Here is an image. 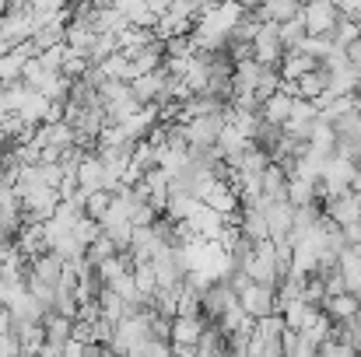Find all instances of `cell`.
I'll return each instance as SVG.
<instances>
[{
	"label": "cell",
	"instance_id": "obj_23",
	"mask_svg": "<svg viewBox=\"0 0 361 357\" xmlns=\"http://www.w3.org/2000/svg\"><path fill=\"white\" fill-rule=\"evenodd\" d=\"M176 315H200V291L190 280L176 287Z\"/></svg>",
	"mask_w": 361,
	"mask_h": 357
},
{
	"label": "cell",
	"instance_id": "obj_1",
	"mask_svg": "<svg viewBox=\"0 0 361 357\" xmlns=\"http://www.w3.org/2000/svg\"><path fill=\"white\" fill-rule=\"evenodd\" d=\"M341 7L334 0H309L302 4V21H305V35H330V28L337 25Z\"/></svg>",
	"mask_w": 361,
	"mask_h": 357
},
{
	"label": "cell",
	"instance_id": "obj_44",
	"mask_svg": "<svg viewBox=\"0 0 361 357\" xmlns=\"http://www.w3.org/2000/svg\"><path fill=\"white\" fill-rule=\"evenodd\" d=\"M312 354H316V344L309 337H298V354L295 357H312Z\"/></svg>",
	"mask_w": 361,
	"mask_h": 357
},
{
	"label": "cell",
	"instance_id": "obj_5",
	"mask_svg": "<svg viewBox=\"0 0 361 357\" xmlns=\"http://www.w3.org/2000/svg\"><path fill=\"white\" fill-rule=\"evenodd\" d=\"M32 32H35V18H32L28 7H21V11H4V14H0V39H4L7 46H18V42L32 39Z\"/></svg>",
	"mask_w": 361,
	"mask_h": 357
},
{
	"label": "cell",
	"instance_id": "obj_27",
	"mask_svg": "<svg viewBox=\"0 0 361 357\" xmlns=\"http://www.w3.org/2000/svg\"><path fill=\"white\" fill-rule=\"evenodd\" d=\"M298 333H302V337H309V340H312V344L319 347V344H323V340H326V337L334 333V319H330V315H326V312L319 308V312H316V315H312V319H309V322H305V326L298 330Z\"/></svg>",
	"mask_w": 361,
	"mask_h": 357
},
{
	"label": "cell",
	"instance_id": "obj_19",
	"mask_svg": "<svg viewBox=\"0 0 361 357\" xmlns=\"http://www.w3.org/2000/svg\"><path fill=\"white\" fill-rule=\"evenodd\" d=\"M95 67H99V70L106 74V81H126V84L133 81V70H130V60L123 56L120 49H116V53H109V56H106L102 63H95Z\"/></svg>",
	"mask_w": 361,
	"mask_h": 357
},
{
	"label": "cell",
	"instance_id": "obj_42",
	"mask_svg": "<svg viewBox=\"0 0 361 357\" xmlns=\"http://www.w3.org/2000/svg\"><path fill=\"white\" fill-rule=\"evenodd\" d=\"M11 354H21V344H18L14 330H4L0 333V357H11Z\"/></svg>",
	"mask_w": 361,
	"mask_h": 357
},
{
	"label": "cell",
	"instance_id": "obj_7",
	"mask_svg": "<svg viewBox=\"0 0 361 357\" xmlns=\"http://www.w3.org/2000/svg\"><path fill=\"white\" fill-rule=\"evenodd\" d=\"M161 88H165V70H147V74H137L130 81V95L140 102V106H154L161 99Z\"/></svg>",
	"mask_w": 361,
	"mask_h": 357
},
{
	"label": "cell",
	"instance_id": "obj_29",
	"mask_svg": "<svg viewBox=\"0 0 361 357\" xmlns=\"http://www.w3.org/2000/svg\"><path fill=\"white\" fill-rule=\"evenodd\" d=\"M120 42H116V32H95V42L88 49V63H102L109 53H116Z\"/></svg>",
	"mask_w": 361,
	"mask_h": 357
},
{
	"label": "cell",
	"instance_id": "obj_15",
	"mask_svg": "<svg viewBox=\"0 0 361 357\" xmlns=\"http://www.w3.org/2000/svg\"><path fill=\"white\" fill-rule=\"evenodd\" d=\"M49 249H53V252H56V256H60L67 266H81V263H85V249H88V245L74 235V232H63V235L56 238Z\"/></svg>",
	"mask_w": 361,
	"mask_h": 357
},
{
	"label": "cell",
	"instance_id": "obj_9",
	"mask_svg": "<svg viewBox=\"0 0 361 357\" xmlns=\"http://www.w3.org/2000/svg\"><path fill=\"white\" fill-rule=\"evenodd\" d=\"M102 179H106V165H102V158L95 151H88L78 161V186L85 193H92V189H102Z\"/></svg>",
	"mask_w": 361,
	"mask_h": 357
},
{
	"label": "cell",
	"instance_id": "obj_28",
	"mask_svg": "<svg viewBox=\"0 0 361 357\" xmlns=\"http://www.w3.org/2000/svg\"><path fill=\"white\" fill-rule=\"evenodd\" d=\"M46 102H49L46 95H39V92H28V95H25V102H21L14 113L25 119V123H42V116H46Z\"/></svg>",
	"mask_w": 361,
	"mask_h": 357
},
{
	"label": "cell",
	"instance_id": "obj_35",
	"mask_svg": "<svg viewBox=\"0 0 361 357\" xmlns=\"http://www.w3.org/2000/svg\"><path fill=\"white\" fill-rule=\"evenodd\" d=\"M295 49H298V53H309V56H316V60H323V56L334 49V42H330V35H305Z\"/></svg>",
	"mask_w": 361,
	"mask_h": 357
},
{
	"label": "cell",
	"instance_id": "obj_37",
	"mask_svg": "<svg viewBox=\"0 0 361 357\" xmlns=\"http://www.w3.org/2000/svg\"><path fill=\"white\" fill-rule=\"evenodd\" d=\"M67 4H71V0H28V11H32V18H35V25H39V21L60 14Z\"/></svg>",
	"mask_w": 361,
	"mask_h": 357
},
{
	"label": "cell",
	"instance_id": "obj_25",
	"mask_svg": "<svg viewBox=\"0 0 361 357\" xmlns=\"http://www.w3.org/2000/svg\"><path fill=\"white\" fill-rule=\"evenodd\" d=\"M355 39H358V21H355L351 14H341L337 25L330 28V42H334L337 49H348Z\"/></svg>",
	"mask_w": 361,
	"mask_h": 357
},
{
	"label": "cell",
	"instance_id": "obj_41",
	"mask_svg": "<svg viewBox=\"0 0 361 357\" xmlns=\"http://www.w3.org/2000/svg\"><path fill=\"white\" fill-rule=\"evenodd\" d=\"M298 330H291V326H284L281 330V357H295L298 354Z\"/></svg>",
	"mask_w": 361,
	"mask_h": 357
},
{
	"label": "cell",
	"instance_id": "obj_30",
	"mask_svg": "<svg viewBox=\"0 0 361 357\" xmlns=\"http://www.w3.org/2000/svg\"><path fill=\"white\" fill-rule=\"evenodd\" d=\"M130 165H137L140 172L154 168V165H158V147H154V144H147L144 137H140V140H133V151H130Z\"/></svg>",
	"mask_w": 361,
	"mask_h": 357
},
{
	"label": "cell",
	"instance_id": "obj_12",
	"mask_svg": "<svg viewBox=\"0 0 361 357\" xmlns=\"http://www.w3.org/2000/svg\"><path fill=\"white\" fill-rule=\"evenodd\" d=\"M259 186H263V200H288V175L281 172L277 161H267V168L259 172Z\"/></svg>",
	"mask_w": 361,
	"mask_h": 357
},
{
	"label": "cell",
	"instance_id": "obj_16",
	"mask_svg": "<svg viewBox=\"0 0 361 357\" xmlns=\"http://www.w3.org/2000/svg\"><path fill=\"white\" fill-rule=\"evenodd\" d=\"M291 113V95H284V92H274L270 99H263L259 102V119H267V123H284Z\"/></svg>",
	"mask_w": 361,
	"mask_h": 357
},
{
	"label": "cell",
	"instance_id": "obj_18",
	"mask_svg": "<svg viewBox=\"0 0 361 357\" xmlns=\"http://www.w3.org/2000/svg\"><path fill=\"white\" fill-rule=\"evenodd\" d=\"M316 312H319V308H316V305H309L302 294H298V298H291V301L281 308V315H284V322H288L291 330H302V326H305Z\"/></svg>",
	"mask_w": 361,
	"mask_h": 357
},
{
	"label": "cell",
	"instance_id": "obj_34",
	"mask_svg": "<svg viewBox=\"0 0 361 357\" xmlns=\"http://www.w3.org/2000/svg\"><path fill=\"white\" fill-rule=\"evenodd\" d=\"M277 84H281V74H277V67H263V70H259V81H256V88H252L256 102L270 99V95L277 92Z\"/></svg>",
	"mask_w": 361,
	"mask_h": 357
},
{
	"label": "cell",
	"instance_id": "obj_20",
	"mask_svg": "<svg viewBox=\"0 0 361 357\" xmlns=\"http://www.w3.org/2000/svg\"><path fill=\"white\" fill-rule=\"evenodd\" d=\"M259 70H263V63H256L252 56H249V60H239L235 70H232V84H235V92H252L256 81H259Z\"/></svg>",
	"mask_w": 361,
	"mask_h": 357
},
{
	"label": "cell",
	"instance_id": "obj_11",
	"mask_svg": "<svg viewBox=\"0 0 361 357\" xmlns=\"http://www.w3.org/2000/svg\"><path fill=\"white\" fill-rule=\"evenodd\" d=\"M252 14L259 21H288V18L302 14V0H259L252 7Z\"/></svg>",
	"mask_w": 361,
	"mask_h": 357
},
{
	"label": "cell",
	"instance_id": "obj_45",
	"mask_svg": "<svg viewBox=\"0 0 361 357\" xmlns=\"http://www.w3.org/2000/svg\"><path fill=\"white\" fill-rule=\"evenodd\" d=\"M144 4H147V11H151L154 18H158V14H165V11L172 7V0H144Z\"/></svg>",
	"mask_w": 361,
	"mask_h": 357
},
{
	"label": "cell",
	"instance_id": "obj_6",
	"mask_svg": "<svg viewBox=\"0 0 361 357\" xmlns=\"http://www.w3.org/2000/svg\"><path fill=\"white\" fill-rule=\"evenodd\" d=\"M259 207H263V214H267L270 238L291 235V225H295V207H291L288 200H263V196H259Z\"/></svg>",
	"mask_w": 361,
	"mask_h": 357
},
{
	"label": "cell",
	"instance_id": "obj_3",
	"mask_svg": "<svg viewBox=\"0 0 361 357\" xmlns=\"http://www.w3.org/2000/svg\"><path fill=\"white\" fill-rule=\"evenodd\" d=\"M239 305L245 308V315L259 319V315H267V312H277V291H274L270 284L249 280V284L239 291Z\"/></svg>",
	"mask_w": 361,
	"mask_h": 357
},
{
	"label": "cell",
	"instance_id": "obj_8",
	"mask_svg": "<svg viewBox=\"0 0 361 357\" xmlns=\"http://www.w3.org/2000/svg\"><path fill=\"white\" fill-rule=\"evenodd\" d=\"M361 88V67L355 63H344V67H334L326 70V92L330 95H351Z\"/></svg>",
	"mask_w": 361,
	"mask_h": 357
},
{
	"label": "cell",
	"instance_id": "obj_13",
	"mask_svg": "<svg viewBox=\"0 0 361 357\" xmlns=\"http://www.w3.org/2000/svg\"><path fill=\"white\" fill-rule=\"evenodd\" d=\"M242 235L252 238V242H259V238H270V228H267V214H263V207L259 203H242Z\"/></svg>",
	"mask_w": 361,
	"mask_h": 357
},
{
	"label": "cell",
	"instance_id": "obj_14",
	"mask_svg": "<svg viewBox=\"0 0 361 357\" xmlns=\"http://www.w3.org/2000/svg\"><path fill=\"white\" fill-rule=\"evenodd\" d=\"M204 315H172V344H193L197 347V337L204 330Z\"/></svg>",
	"mask_w": 361,
	"mask_h": 357
},
{
	"label": "cell",
	"instance_id": "obj_17",
	"mask_svg": "<svg viewBox=\"0 0 361 357\" xmlns=\"http://www.w3.org/2000/svg\"><path fill=\"white\" fill-rule=\"evenodd\" d=\"M323 312H326L330 319H348V315H355V312H358V294H351V291L326 294V301H323Z\"/></svg>",
	"mask_w": 361,
	"mask_h": 357
},
{
	"label": "cell",
	"instance_id": "obj_31",
	"mask_svg": "<svg viewBox=\"0 0 361 357\" xmlns=\"http://www.w3.org/2000/svg\"><path fill=\"white\" fill-rule=\"evenodd\" d=\"M309 200H316V193H312V179H305V175H291V179H288V203H291V207H302V203H309Z\"/></svg>",
	"mask_w": 361,
	"mask_h": 357
},
{
	"label": "cell",
	"instance_id": "obj_4",
	"mask_svg": "<svg viewBox=\"0 0 361 357\" xmlns=\"http://www.w3.org/2000/svg\"><path fill=\"white\" fill-rule=\"evenodd\" d=\"M183 123H186L190 147H211V144H218V133H221V126H225V109H221V113H207V116L183 119Z\"/></svg>",
	"mask_w": 361,
	"mask_h": 357
},
{
	"label": "cell",
	"instance_id": "obj_2",
	"mask_svg": "<svg viewBox=\"0 0 361 357\" xmlns=\"http://www.w3.org/2000/svg\"><path fill=\"white\" fill-rule=\"evenodd\" d=\"M284 56V46L277 39V21H263L259 32L252 35V60L263 67H277Z\"/></svg>",
	"mask_w": 361,
	"mask_h": 357
},
{
	"label": "cell",
	"instance_id": "obj_26",
	"mask_svg": "<svg viewBox=\"0 0 361 357\" xmlns=\"http://www.w3.org/2000/svg\"><path fill=\"white\" fill-rule=\"evenodd\" d=\"M133 284H137V291H140V298L147 305V298L158 291V277H154V263L151 259L147 263H133Z\"/></svg>",
	"mask_w": 361,
	"mask_h": 357
},
{
	"label": "cell",
	"instance_id": "obj_40",
	"mask_svg": "<svg viewBox=\"0 0 361 357\" xmlns=\"http://www.w3.org/2000/svg\"><path fill=\"white\" fill-rule=\"evenodd\" d=\"M71 232H74V235H78L81 242H85V245H88V242H95V238H99L102 225H99V218H88V214H85V218H81V221H78V225H74Z\"/></svg>",
	"mask_w": 361,
	"mask_h": 357
},
{
	"label": "cell",
	"instance_id": "obj_33",
	"mask_svg": "<svg viewBox=\"0 0 361 357\" xmlns=\"http://www.w3.org/2000/svg\"><path fill=\"white\" fill-rule=\"evenodd\" d=\"M302 298H305L309 305L323 308V301H326V284H323L319 273H305V280H302Z\"/></svg>",
	"mask_w": 361,
	"mask_h": 357
},
{
	"label": "cell",
	"instance_id": "obj_32",
	"mask_svg": "<svg viewBox=\"0 0 361 357\" xmlns=\"http://www.w3.org/2000/svg\"><path fill=\"white\" fill-rule=\"evenodd\" d=\"M284 326H288V322H284V315H281V312H267V315H259V319H256V330H252V333H256L259 340H277Z\"/></svg>",
	"mask_w": 361,
	"mask_h": 357
},
{
	"label": "cell",
	"instance_id": "obj_36",
	"mask_svg": "<svg viewBox=\"0 0 361 357\" xmlns=\"http://www.w3.org/2000/svg\"><path fill=\"white\" fill-rule=\"evenodd\" d=\"M109 203H113V193H109V189H92V193L85 196V214H88V218H102Z\"/></svg>",
	"mask_w": 361,
	"mask_h": 357
},
{
	"label": "cell",
	"instance_id": "obj_10",
	"mask_svg": "<svg viewBox=\"0 0 361 357\" xmlns=\"http://www.w3.org/2000/svg\"><path fill=\"white\" fill-rule=\"evenodd\" d=\"M214 354H228V337L221 333V326L214 319H207L200 337H197V357H214Z\"/></svg>",
	"mask_w": 361,
	"mask_h": 357
},
{
	"label": "cell",
	"instance_id": "obj_24",
	"mask_svg": "<svg viewBox=\"0 0 361 357\" xmlns=\"http://www.w3.org/2000/svg\"><path fill=\"white\" fill-rule=\"evenodd\" d=\"M277 39H281L284 49H295V46L305 39V21H302V14H295V18H288V21H277Z\"/></svg>",
	"mask_w": 361,
	"mask_h": 357
},
{
	"label": "cell",
	"instance_id": "obj_22",
	"mask_svg": "<svg viewBox=\"0 0 361 357\" xmlns=\"http://www.w3.org/2000/svg\"><path fill=\"white\" fill-rule=\"evenodd\" d=\"M95 301H99V308H102V315H106V319H113V322H120L123 315H130V312H133V308H130V305L123 301V298H120V294H116V291H113V287H102Z\"/></svg>",
	"mask_w": 361,
	"mask_h": 357
},
{
	"label": "cell",
	"instance_id": "obj_21",
	"mask_svg": "<svg viewBox=\"0 0 361 357\" xmlns=\"http://www.w3.org/2000/svg\"><path fill=\"white\" fill-rule=\"evenodd\" d=\"M63 42H67V49H74V53L88 56V49H92V42H95V32H92L88 25L67 21V35H63Z\"/></svg>",
	"mask_w": 361,
	"mask_h": 357
},
{
	"label": "cell",
	"instance_id": "obj_43",
	"mask_svg": "<svg viewBox=\"0 0 361 357\" xmlns=\"http://www.w3.org/2000/svg\"><path fill=\"white\" fill-rule=\"evenodd\" d=\"M341 232H344V242H348V245H361V218L351 221V225H344Z\"/></svg>",
	"mask_w": 361,
	"mask_h": 357
},
{
	"label": "cell",
	"instance_id": "obj_39",
	"mask_svg": "<svg viewBox=\"0 0 361 357\" xmlns=\"http://www.w3.org/2000/svg\"><path fill=\"white\" fill-rule=\"evenodd\" d=\"M316 354H319V357H355V347H351V344H344V340L326 337V340L316 347Z\"/></svg>",
	"mask_w": 361,
	"mask_h": 357
},
{
	"label": "cell",
	"instance_id": "obj_38",
	"mask_svg": "<svg viewBox=\"0 0 361 357\" xmlns=\"http://www.w3.org/2000/svg\"><path fill=\"white\" fill-rule=\"evenodd\" d=\"M193 39L190 35H169L165 39V56H193Z\"/></svg>",
	"mask_w": 361,
	"mask_h": 357
}]
</instances>
